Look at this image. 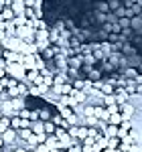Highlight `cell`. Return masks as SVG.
<instances>
[{
    "instance_id": "6da1fadb",
    "label": "cell",
    "mask_w": 142,
    "mask_h": 152,
    "mask_svg": "<svg viewBox=\"0 0 142 152\" xmlns=\"http://www.w3.org/2000/svg\"><path fill=\"white\" fill-rule=\"evenodd\" d=\"M45 132H47L49 136H53V134L57 132V126L53 124V120H51V122H45Z\"/></svg>"
},
{
    "instance_id": "7a4b0ae2",
    "label": "cell",
    "mask_w": 142,
    "mask_h": 152,
    "mask_svg": "<svg viewBox=\"0 0 142 152\" xmlns=\"http://www.w3.org/2000/svg\"><path fill=\"white\" fill-rule=\"evenodd\" d=\"M6 130H10V118H4V120H0V134H4Z\"/></svg>"
}]
</instances>
